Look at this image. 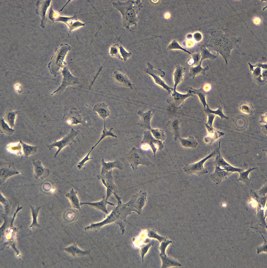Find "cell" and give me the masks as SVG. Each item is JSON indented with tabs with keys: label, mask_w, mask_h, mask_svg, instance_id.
I'll use <instances>...</instances> for the list:
<instances>
[{
	"label": "cell",
	"mask_w": 267,
	"mask_h": 268,
	"mask_svg": "<svg viewBox=\"0 0 267 268\" xmlns=\"http://www.w3.org/2000/svg\"><path fill=\"white\" fill-rule=\"evenodd\" d=\"M260 122L265 125L267 124V113L260 117Z\"/></svg>",
	"instance_id": "obj_47"
},
{
	"label": "cell",
	"mask_w": 267,
	"mask_h": 268,
	"mask_svg": "<svg viewBox=\"0 0 267 268\" xmlns=\"http://www.w3.org/2000/svg\"><path fill=\"white\" fill-rule=\"evenodd\" d=\"M217 107L218 109L217 110H213L210 108L208 105L207 104L205 109H204V111L206 114H212L219 116L221 120L223 119H225L227 120H228L229 118L223 114L222 108L219 106H218Z\"/></svg>",
	"instance_id": "obj_35"
},
{
	"label": "cell",
	"mask_w": 267,
	"mask_h": 268,
	"mask_svg": "<svg viewBox=\"0 0 267 268\" xmlns=\"http://www.w3.org/2000/svg\"><path fill=\"white\" fill-rule=\"evenodd\" d=\"M118 48V44L113 45L110 48L109 54L112 56L117 57L123 60V58L121 57L119 53Z\"/></svg>",
	"instance_id": "obj_43"
},
{
	"label": "cell",
	"mask_w": 267,
	"mask_h": 268,
	"mask_svg": "<svg viewBox=\"0 0 267 268\" xmlns=\"http://www.w3.org/2000/svg\"><path fill=\"white\" fill-rule=\"evenodd\" d=\"M206 114L208 116V120L205 124L210 126H213V123L214 119L215 117V115L210 113Z\"/></svg>",
	"instance_id": "obj_46"
},
{
	"label": "cell",
	"mask_w": 267,
	"mask_h": 268,
	"mask_svg": "<svg viewBox=\"0 0 267 268\" xmlns=\"http://www.w3.org/2000/svg\"><path fill=\"white\" fill-rule=\"evenodd\" d=\"M99 179H101L102 182L106 188V199L107 200L113 194L116 192L117 187L114 182L112 175V170L109 171L104 176H97Z\"/></svg>",
	"instance_id": "obj_13"
},
{
	"label": "cell",
	"mask_w": 267,
	"mask_h": 268,
	"mask_svg": "<svg viewBox=\"0 0 267 268\" xmlns=\"http://www.w3.org/2000/svg\"><path fill=\"white\" fill-rule=\"evenodd\" d=\"M147 193L145 191L141 190L133 196L130 200L139 214H141L142 209L147 201Z\"/></svg>",
	"instance_id": "obj_14"
},
{
	"label": "cell",
	"mask_w": 267,
	"mask_h": 268,
	"mask_svg": "<svg viewBox=\"0 0 267 268\" xmlns=\"http://www.w3.org/2000/svg\"><path fill=\"white\" fill-rule=\"evenodd\" d=\"M119 47L120 49V55L121 57L122 56L123 58V61L124 62L126 61L128 58L130 57L131 55V53L130 52H126L121 46L119 45Z\"/></svg>",
	"instance_id": "obj_45"
},
{
	"label": "cell",
	"mask_w": 267,
	"mask_h": 268,
	"mask_svg": "<svg viewBox=\"0 0 267 268\" xmlns=\"http://www.w3.org/2000/svg\"><path fill=\"white\" fill-rule=\"evenodd\" d=\"M192 60L190 64L192 65L193 66H195L199 65V64L201 59L200 53L194 54H192Z\"/></svg>",
	"instance_id": "obj_44"
},
{
	"label": "cell",
	"mask_w": 267,
	"mask_h": 268,
	"mask_svg": "<svg viewBox=\"0 0 267 268\" xmlns=\"http://www.w3.org/2000/svg\"><path fill=\"white\" fill-rule=\"evenodd\" d=\"M169 98L167 99V102L172 107L177 109L181 108L185 100L189 97L193 96V94L188 92L187 93L182 94L173 90L170 94Z\"/></svg>",
	"instance_id": "obj_11"
},
{
	"label": "cell",
	"mask_w": 267,
	"mask_h": 268,
	"mask_svg": "<svg viewBox=\"0 0 267 268\" xmlns=\"http://www.w3.org/2000/svg\"><path fill=\"white\" fill-rule=\"evenodd\" d=\"M239 109L242 113L251 115L254 112V107L251 103L243 102L239 105Z\"/></svg>",
	"instance_id": "obj_33"
},
{
	"label": "cell",
	"mask_w": 267,
	"mask_h": 268,
	"mask_svg": "<svg viewBox=\"0 0 267 268\" xmlns=\"http://www.w3.org/2000/svg\"><path fill=\"white\" fill-rule=\"evenodd\" d=\"M209 69L208 66L204 68H202L201 64L195 66H191L190 67L189 72V75L190 77L194 79L195 76L199 75H206V71Z\"/></svg>",
	"instance_id": "obj_26"
},
{
	"label": "cell",
	"mask_w": 267,
	"mask_h": 268,
	"mask_svg": "<svg viewBox=\"0 0 267 268\" xmlns=\"http://www.w3.org/2000/svg\"><path fill=\"white\" fill-rule=\"evenodd\" d=\"M113 76L115 81L119 84L131 89H133L134 85L124 73L116 71L114 72Z\"/></svg>",
	"instance_id": "obj_19"
},
{
	"label": "cell",
	"mask_w": 267,
	"mask_h": 268,
	"mask_svg": "<svg viewBox=\"0 0 267 268\" xmlns=\"http://www.w3.org/2000/svg\"><path fill=\"white\" fill-rule=\"evenodd\" d=\"M132 169L137 170L140 165L149 166L151 162L147 157L146 152L140 149L135 147L131 149L125 155Z\"/></svg>",
	"instance_id": "obj_3"
},
{
	"label": "cell",
	"mask_w": 267,
	"mask_h": 268,
	"mask_svg": "<svg viewBox=\"0 0 267 268\" xmlns=\"http://www.w3.org/2000/svg\"><path fill=\"white\" fill-rule=\"evenodd\" d=\"M141 143L142 144H147L149 145L153 152L154 157L155 156L157 151L161 150L164 146L162 141L155 138L150 131L148 130L144 131Z\"/></svg>",
	"instance_id": "obj_10"
},
{
	"label": "cell",
	"mask_w": 267,
	"mask_h": 268,
	"mask_svg": "<svg viewBox=\"0 0 267 268\" xmlns=\"http://www.w3.org/2000/svg\"><path fill=\"white\" fill-rule=\"evenodd\" d=\"M212 36L211 48L222 55L227 65L231 51L241 44V38L228 29L220 27L215 29Z\"/></svg>",
	"instance_id": "obj_1"
},
{
	"label": "cell",
	"mask_w": 267,
	"mask_h": 268,
	"mask_svg": "<svg viewBox=\"0 0 267 268\" xmlns=\"http://www.w3.org/2000/svg\"><path fill=\"white\" fill-rule=\"evenodd\" d=\"M0 130L2 133L8 135H11L13 133L14 130L11 128L5 122L4 119L1 118L0 120Z\"/></svg>",
	"instance_id": "obj_36"
},
{
	"label": "cell",
	"mask_w": 267,
	"mask_h": 268,
	"mask_svg": "<svg viewBox=\"0 0 267 268\" xmlns=\"http://www.w3.org/2000/svg\"><path fill=\"white\" fill-rule=\"evenodd\" d=\"M257 168H250L247 170H244L240 172L239 179L242 181H247L249 180L248 175L250 172L252 170L257 169Z\"/></svg>",
	"instance_id": "obj_42"
},
{
	"label": "cell",
	"mask_w": 267,
	"mask_h": 268,
	"mask_svg": "<svg viewBox=\"0 0 267 268\" xmlns=\"http://www.w3.org/2000/svg\"><path fill=\"white\" fill-rule=\"evenodd\" d=\"M101 163L102 167L101 172V176H104L108 172L112 170L114 168H116L121 170L124 169L123 164L118 160L107 163L105 162L104 159H102Z\"/></svg>",
	"instance_id": "obj_18"
},
{
	"label": "cell",
	"mask_w": 267,
	"mask_h": 268,
	"mask_svg": "<svg viewBox=\"0 0 267 268\" xmlns=\"http://www.w3.org/2000/svg\"><path fill=\"white\" fill-rule=\"evenodd\" d=\"M66 118L67 123L70 125H77L82 122L81 116L74 108L69 111Z\"/></svg>",
	"instance_id": "obj_22"
},
{
	"label": "cell",
	"mask_w": 267,
	"mask_h": 268,
	"mask_svg": "<svg viewBox=\"0 0 267 268\" xmlns=\"http://www.w3.org/2000/svg\"><path fill=\"white\" fill-rule=\"evenodd\" d=\"M93 110L94 111L98 114L104 121H105V119L110 114V111L108 108L107 105L104 103H99L96 104L94 107Z\"/></svg>",
	"instance_id": "obj_24"
},
{
	"label": "cell",
	"mask_w": 267,
	"mask_h": 268,
	"mask_svg": "<svg viewBox=\"0 0 267 268\" xmlns=\"http://www.w3.org/2000/svg\"><path fill=\"white\" fill-rule=\"evenodd\" d=\"M186 69L179 65H177L173 74L174 85V90H176L177 86L181 83L183 80Z\"/></svg>",
	"instance_id": "obj_23"
},
{
	"label": "cell",
	"mask_w": 267,
	"mask_h": 268,
	"mask_svg": "<svg viewBox=\"0 0 267 268\" xmlns=\"http://www.w3.org/2000/svg\"><path fill=\"white\" fill-rule=\"evenodd\" d=\"M104 122V129L102 131V133L101 135V137L100 138V139L98 140L96 143L94 145V146L91 147V149L90 150L89 152L85 156V157L88 158H89V155L91 152L93 150V149L98 144L105 138L107 136H111L113 137L117 138V136L114 135L112 132V130L113 129V127L111 128L109 130H107L106 129V124L105 122Z\"/></svg>",
	"instance_id": "obj_28"
},
{
	"label": "cell",
	"mask_w": 267,
	"mask_h": 268,
	"mask_svg": "<svg viewBox=\"0 0 267 268\" xmlns=\"http://www.w3.org/2000/svg\"><path fill=\"white\" fill-rule=\"evenodd\" d=\"M150 131L153 136L155 139L162 141L165 140L166 136L163 130L158 129L152 128Z\"/></svg>",
	"instance_id": "obj_38"
},
{
	"label": "cell",
	"mask_w": 267,
	"mask_h": 268,
	"mask_svg": "<svg viewBox=\"0 0 267 268\" xmlns=\"http://www.w3.org/2000/svg\"><path fill=\"white\" fill-rule=\"evenodd\" d=\"M154 113L155 111L153 110L143 109L138 110L137 114L140 116V119L138 124L144 129L150 131L152 128L151 121Z\"/></svg>",
	"instance_id": "obj_15"
},
{
	"label": "cell",
	"mask_w": 267,
	"mask_h": 268,
	"mask_svg": "<svg viewBox=\"0 0 267 268\" xmlns=\"http://www.w3.org/2000/svg\"><path fill=\"white\" fill-rule=\"evenodd\" d=\"M55 20L65 24L68 28L69 32L85 25V23L80 21L76 15L71 17L57 15Z\"/></svg>",
	"instance_id": "obj_16"
},
{
	"label": "cell",
	"mask_w": 267,
	"mask_h": 268,
	"mask_svg": "<svg viewBox=\"0 0 267 268\" xmlns=\"http://www.w3.org/2000/svg\"><path fill=\"white\" fill-rule=\"evenodd\" d=\"M147 68L145 70L146 73L153 77L155 83L167 90L170 94L173 90V88L168 86L161 78L165 76V72L161 69H159L157 70L154 69L153 65L149 62L147 63Z\"/></svg>",
	"instance_id": "obj_7"
},
{
	"label": "cell",
	"mask_w": 267,
	"mask_h": 268,
	"mask_svg": "<svg viewBox=\"0 0 267 268\" xmlns=\"http://www.w3.org/2000/svg\"><path fill=\"white\" fill-rule=\"evenodd\" d=\"M154 243L153 241H150L142 245L141 247L140 252L143 262V261L144 255L147 253L149 249Z\"/></svg>",
	"instance_id": "obj_41"
},
{
	"label": "cell",
	"mask_w": 267,
	"mask_h": 268,
	"mask_svg": "<svg viewBox=\"0 0 267 268\" xmlns=\"http://www.w3.org/2000/svg\"><path fill=\"white\" fill-rule=\"evenodd\" d=\"M64 249L66 252L71 254L74 256L87 255L90 252V250L83 251L81 250L75 244L72 245L65 248Z\"/></svg>",
	"instance_id": "obj_30"
},
{
	"label": "cell",
	"mask_w": 267,
	"mask_h": 268,
	"mask_svg": "<svg viewBox=\"0 0 267 268\" xmlns=\"http://www.w3.org/2000/svg\"><path fill=\"white\" fill-rule=\"evenodd\" d=\"M124 221L120 208V203L117 202V205L111 213L103 221L93 224L85 228V231L93 229H99L102 226L112 223H115L120 226L121 230L125 229Z\"/></svg>",
	"instance_id": "obj_2"
},
{
	"label": "cell",
	"mask_w": 267,
	"mask_h": 268,
	"mask_svg": "<svg viewBox=\"0 0 267 268\" xmlns=\"http://www.w3.org/2000/svg\"><path fill=\"white\" fill-rule=\"evenodd\" d=\"M179 139L182 146L185 148H194L198 144L196 139L193 136H190L185 138L179 137Z\"/></svg>",
	"instance_id": "obj_29"
},
{
	"label": "cell",
	"mask_w": 267,
	"mask_h": 268,
	"mask_svg": "<svg viewBox=\"0 0 267 268\" xmlns=\"http://www.w3.org/2000/svg\"><path fill=\"white\" fill-rule=\"evenodd\" d=\"M167 49L171 50L175 49H179L181 50L184 52L191 54V53L189 51L182 47L178 43V42L175 40H173L168 45Z\"/></svg>",
	"instance_id": "obj_40"
},
{
	"label": "cell",
	"mask_w": 267,
	"mask_h": 268,
	"mask_svg": "<svg viewBox=\"0 0 267 268\" xmlns=\"http://www.w3.org/2000/svg\"><path fill=\"white\" fill-rule=\"evenodd\" d=\"M20 141L22 147L23 153L26 158H27L29 156L37 152L38 148L37 146L28 144L21 140Z\"/></svg>",
	"instance_id": "obj_32"
},
{
	"label": "cell",
	"mask_w": 267,
	"mask_h": 268,
	"mask_svg": "<svg viewBox=\"0 0 267 268\" xmlns=\"http://www.w3.org/2000/svg\"><path fill=\"white\" fill-rule=\"evenodd\" d=\"M34 177L36 179H43L47 177L50 173L49 170L44 168L39 160L33 162Z\"/></svg>",
	"instance_id": "obj_17"
},
{
	"label": "cell",
	"mask_w": 267,
	"mask_h": 268,
	"mask_svg": "<svg viewBox=\"0 0 267 268\" xmlns=\"http://www.w3.org/2000/svg\"><path fill=\"white\" fill-rule=\"evenodd\" d=\"M77 194V191H74L72 189L70 192L67 193L65 196L69 200L73 208L80 210V202Z\"/></svg>",
	"instance_id": "obj_27"
},
{
	"label": "cell",
	"mask_w": 267,
	"mask_h": 268,
	"mask_svg": "<svg viewBox=\"0 0 267 268\" xmlns=\"http://www.w3.org/2000/svg\"><path fill=\"white\" fill-rule=\"evenodd\" d=\"M80 205L86 204L89 205L97 209L100 210L106 214H108L106 206L107 204L114 206V204L108 201L103 197L102 200L100 201L94 202H80Z\"/></svg>",
	"instance_id": "obj_20"
},
{
	"label": "cell",
	"mask_w": 267,
	"mask_h": 268,
	"mask_svg": "<svg viewBox=\"0 0 267 268\" xmlns=\"http://www.w3.org/2000/svg\"><path fill=\"white\" fill-rule=\"evenodd\" d=\"M220 147L219 141L218 149V155L216 157L215 162V172L222 176L227 177L234 172H238L240 173L244 170L243 169L234 167L226 162L220 153Z\"/></svg>",
	"instance_id": "obj_4"
},
{
	"label": "cell",
	"mask_w": 267,
	"mask_h": 268,
	"mask_svg": "<svg viewBox=\"0 0 267 268\" xmlns=\"http://www.w3.org/2000/svg\"><path fill=\"white\" fill-rule=\"evenodd\" d=\"M208 132V135L204 139L207 143H212L220 137L223 136L224 133L215 129L213 126H210L205 124Z\"/></svg>",
	"instance_id": "obj_21"
},
{
	"label": "cell",
	"mask_w": 267,
	"mask_h": 268,
	"mask_svg": "<svg viewBox=\"0 0 267 268\" xmlns=\"http://www.w3.org/2000/svg\"><path fill=\"white\" fill-rule=\"evenodd\" d=\"M79 130H75L72 129L70 132L61 140L58 141L55 140L52 144L48 146L50 150L55 147H58V150L54 155L55 158L64 147L72 144L74 138L79 134Z\"/></svg>",
	"instance_id": "obj_8"
},
{
	"label": "cell",
	"mask_w": 267,
	"mask_h": 268,
	"mask_svg": "<svg viewBox=\"0 0 267 268\" xmlns=\"http://www.w3.org/2000/svg\"><path fill=\"white\" fill-rule=\"evenodd\" d=\"M71 49V47L68 44L65 43L61 46L59 53L55 59L50 65V70L55 76L58 73L60 70L64 66V60L68 52Z\"/></svg>",
	"instance_id": "obj_6"
},
{
	"label": "cell",
	"mask_w": 267,
	"mask_h": 268,
	"mask_svg": "<svg viewBox=\"0 0 267 268\" xmlns=\"http://www.w3.org/2000/svg\"><path fill=\"white\" fill-rule=\"evenodd\" d=\"M147 235L149 238L155 239L160 243L166 239L165 237L159 235L155 230L152 229H149L147 230Z\"/></svg>",
	"instance_id": "obj_39"
},
{
	"label": "cell",
	"mask_w": 267,
	"mask_h": 268,
	"mask_svg": "<svg viewBox=\"0 0 267 268\" xmlns=\"http://www.w3.org/2000/svg\"><path fill=\"white\" fill-rule=\"evenodd\" d=\"M62 73L63 78L61 84L59 88L52 94V95L56 93L62 92L69 86L80 84L79 78L73 76L67 67L64 66L62 68Z\"/></svg>",
	"instance_id": "obj_9"
},
{
	"label": "cell",
	"mask_w": 267,
	"mask_h": 268,
	"mask_svg": "<svg viewBox=\"0 0 267 268\" xmlns=\"http://www.w3.org/2000/svg\"><path fill=\"white\" fill-rule=\"evenodd\" d=\"M18 171L7 168H3L0 170V183H2L8 178L20 174Z\"/></svg>",
	"instance_id": "obj_31"
},
{
	"label": "cell",
	"mask_w": 267,
	"mask_h": 268,
	"mask_svg": "<svg viewBox=\"0 0 267 268\" xmlns=\"http://www.w3.org/2000/svg\"><path fill=\"white\" fill-rule=\"evenodd\" d=\"M169 242L165 240L161 242L159 247L160 253V256L162 262L161 268H167L172 266H181V264L177 261L167 256L165 250L168 245L170 244Z\"/></svg>",
	"instance_id": "obj_12"
},
{
	"label": "cell",
	"mask_w": 267,
	"mask_h": 268,
	"mask_svg": "<svg viewBox=\"0 0 267 268\" xmlns=\"http://www.w3.org/2000/svg\"><path fill=\"white\" fill-rule=\"evenodd\" d=\"M218 153V149L213 151L209 155L198 162L193 164L186 165L183 168L184 171L188 174H196L199 176L208 173L207 169L204 167L205 162Z\"/></svg>",
	"instance_id": "obj_5"
},
{
	"label": "cell",
	"mask_w": 267,
	"mask_h": 268,
	"mask_svg": "<svg viewBox=\"0 0 267 268\" xmlns=\"http://www.w3.org/2000/svg\"><path fill=\"white\" fill-rule=\"evenodd\" d=\"M201 59L199 64H201L203 60L206 59H209L213 60L216 58L217 56L216 55L212 54L206 47L202 46L201 48Z\"/></svg>",
	"instance_id": "obj_34"
},
{
	"label": "cell",
	"mask_w": 267,
	"mask_h": 268,
	"mask_svg": "<svg viewBox=\"0 0 267 268\" xmlns=\"http://www.w3.org/2000/svg\"><path fill=\"white\" fill-rule=\"evenodd\" d=\"M18 113L17 111H10L7 113L5 116V121L11 128L14 126L15 120Z\"/></svg>",
	"instance_id": "obj_37"
},
{
	"label": "cell",
	"mask_w": 267,
	"mask_h": 268,
	"mask_svg": "<svg viewBox=\"0 0 267 268\" xmlns=\"http://www.w3.org/2000/svg\"><path fill=\"white\" fill-rule=\"evenodd\" d=\"M188 92L193 94L197 95L202 103L204 109H205L207 104L206 101V96L208 93L204 90L203 88V85H202L200 88L199 89H196L191 87Z\"/></svg>",
	"instance_id": "obj_25"
}]
</instances>
